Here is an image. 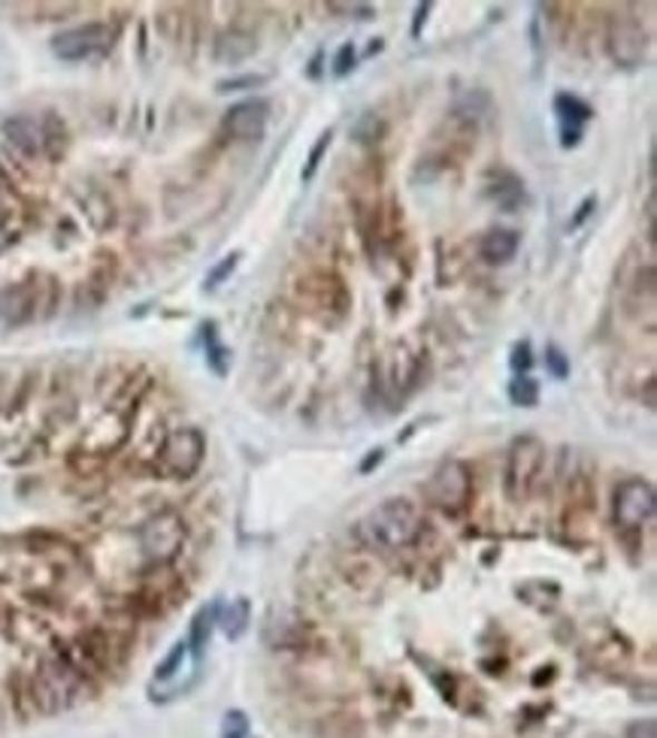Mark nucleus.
<instances>
[{"mask_svg": "<svg viewBox=\"0 0 657 738\" xmlns=\"http://www.w3.org/2000/svg\"><path fill=\"white\" fill-rule=\"evenodd\" d=\"M0 134L10 149L33 161V158L52 155L55 139H65V125L55 116H12L0 125Z\"/></svg>", "mask_w": 657, "mask_h": 738, "instance_id": "obj_4", "label": "nucleus"}, {"mask_svg": "<svg viewBox=\"0 0 657 738\" xmlns=\"http://www.w3.org/2000/svg\"><path fill=\"white\" fill-rule=\"evenodd\" d=\"M301 294L322 309H334L336 315L349 312V288L343 285V278H336L334 273H315V276L303 278Z\"/></svg>", "mask_w": 657, "mask_h": 738, "instance_id": "obj_13", "label": "nucleus"}, {"mask_svg": "<svg viewBox=\"0 0 657 738\" xmlns=\"http://www.w3.org/2000/svg\"><path fill=\"white\" fill-rule=\"evenodd\" d=\"M82 693H86V672L67 653L43 660L33 675V702L43 715H58V711L73 708Z\"/></svg>", "mask_w": 657, "mask_h": 738, "instance_id": "obj_2", "label": "nucleus"}, {"mask_svg": "<svg viewBox=\"0 0 657 738\" xmlns=\"http://www.w3.org/2000/svg\"><path fill=\"white\" fill-rule=\"evenodd\" d=\"M140 551L149 563H170L185 545V521L176 512H158L140 527Z\"/></svg>", "mask_w": 657, "mask_h": 738, "instance_id": "obj_7", "label": "nucleus"}, {"mask_svg": "<svg viewBox=\"0 0 657 738\" xmlns=\"http://www.w3.org/2000/svg\"><path fill=\"white\" fill-rule=\"evenodd\" d=\"M255 52H258L255 33L227 31L216 40V52L213 55H216L218 65H239V61H246V58H252Z\"/></svg>", "mask_w": 657, "mask_h": 738, "instance_id": "obj_15", "label": "nucleus"}, {"mask_svg": "<svg viewBox=\"0 0 657 738\" xmlns=\"http://www.w3.org/2000/svg\"><path fill=\"white\" fill-rule=\"evenodd\" d=\"M385 130H389L385 118L379 116V112H373V109H366V112L357 116L355 125H352V139L361 142V146H373V142H379V139L385 137Z\"/></svg>", "mask_w": 657, "mask_h": 738, "instance_id": "obj_20", "label": "nucleus"}, {"mask_svg": "<svg viewBox=\"0 0 657 738\" xmlns=\"http://www.w3.org/2000/svg\"><path fill=\"white\" fill-rule=\"evenodd\" d=\"M546 370H549L551 378L563 382V378H570V357L560 352L558 345H549L546 348Z\"/></svg>", "mask_w": 657, "mask_h": 738, "instance_id": "obj_27", "label": "nucleus"}, {"mask_svg": "<svg viewBox=\"0 0 657 738\" xmlns=\"http://www.w3.org/2000/svg\"><path fill=\"white\" fill-rule=\"evenodd\" d=\"M606 46L615 65L639 67L648 55V33L634 16H615L606 31Z\"/></svg>", "mask_w": 657, "mask_h": 738, "instance_id": "obj_10", "label": "nucleus"}, {"mask_svg": "<svg viewBox=\"0 0 657 738\" xmlns=\"http://www.w3.org/2000/svg\"><path fill=\"white\" fill-rule=\"evenodd\" d=\"M222 738H248V717L243 711H227L222 720Z\"/></svg>", "mask_w": 657, "mask_h": 738, "instance_id": "obj_31", "label": "nucleus"}, {"mask_svg": "<svg viewBox=\"0 0 657 738\" xmlns=\"http://www.w3.org/2000/svg\"><path fill=\"white\" fill-rule=\"evenodd\" d=\"M657 509V496L646 479H625L615 488V524L625 530H643L651 524Z\"/></svg>", "mask_w": 657, "mask_h": 738, "instance_id": "obj_9", "label": "nucleus"}, {"mask_svg": "<svg viewBox=\"0 0 657 738\" xmlns=\"http://www.w3.org/2000/svg\"><path fill=\"white\" fill-rule=\"evenodd\" d=\"M385 461V451L382 449H373L370 454H366L364 461H361V475H366V472H373L379 466V463Z\"/></svg>", "mask_w": 657, "mask_h": 738, "instance_id": "obj_36", "label": "nucleus"}, {"mask_svg": "<svg viewBox=\"0 0 657 738\" xmlns=\"http://www.w3.org/2000/svg\"><path fill=\"white\" fill-rule=\"evenodd\" d=\"M218 602H209V606H204V609L197 611L195 621H192V632H188V651L195 653V660H200L206 651V644H209V639H213V630L218 627Z\"/></svg>", "mask_w": 657, "mask_h": 738, "instance_id": "obj_17", "label": "nucleus"}, {"mask_svg": "<svg viewBox=\"0 0 657 738\" xmlns=\"http://www.w3.org/2000/svg\"><path fill=\"white\" fill-rule=\"evenodd\" d=\"M509 366L516 370V375H528L530 366H533V348H530V340H521V343L512 345V354H509Z\"/></svg>", "mask_w": 657, "mask_h": 738, "instance_id": "obj_29", "label": "nucleus"}, {"mask_svg": "<svg viewBox=\"0 0 657 738\" xmlns=\"http://www.w3.org/2000/svg\"><path fill=\"white\" fill-rule=\"evenodd\" d=\"M509 400L516 403V406L533 409L539 403V382L537 378H530V375H516L512 378V385H509Z\"/></svg>", "mask_w": 657, "mask_h": 738, "instance_id": "obj_22", "label": "nucleus"}, {"mask_svg": "<svg viewBox=\"0 0 657 738\" xmlns=\"http://www.w3.org/2000/svg\"><path fill=\"white\" fill-rule=\"evenodd\" d=\"M248 621H252V606H248L246 597H239L225 609H218V627L225 632L231 642H239L248 630Z\"/></svg>", "mask_w": 657, "mask_h": 738, "instance_id": "obj_19", "label": "nucleus"}, {"mask_svg": "<svg viewBox=\"0 0 657 738\" xmlns=\"http://www.w3.org/2000/svg\"><path fill=\"white\" fill-rule=\"evenodd\" d=\"M433 3H419L415 7V19H412V37L419 40L421 31H424V24H428V16H431Z\"/></svg>", "mask_w": 657, "mask_h": 738, "instance_id": "obj_34", "label": "nucleus"}, {"mask_svg": "<svg viewBox=\"0 0 657 738\" xmlns=\"http://www.w3.org/2000/svg\"><path fill=\"white\" fill-rule=\"evenodd\" d=\"M204 343H206V364H209V370L216 375H227V370H231V348H225V345L218 343L216 324L213 322L204 324Z\"/></svg>", "mask_w": 657, "mask_h": 738, "instance_id": "obj_21", "label": "nucleus"}, {"mask_svg": "<svg viewBox=\"0 0 657 738\" xmlns=\"http://www.w3.org/2000/svg\"><path fill=\"white\" fill-rule=\"evenodd\" d=\"M185 653H188V644H185V642L173 644V651L164 657V663L158 666V672H155V681H170L173 675L183 669Z\"/></svg>", "mask_w": 657, "mask_h": 738, "instance_id": "obj_26", "label": "nucleus"}, {"mask_svg": "<svg viewBox=\"0 0 657 738\" xmlns=\"http://www.w3.org/2000/svg\"><path fill=\"white\" fill-rule=\"evenodd\" d=\"M3 185H7V176H3V170H0V188H3Z\"/></svg>", "mask_w": 657, "mask_h": 738, "instance_id": "obj_37", "label": "nucleus"}, {"mask_svg": "<svg viewBox=\"0 0 657 738\" xmlns=\"http://www.w3.org/2000/svg\"><path fill=\"white\" fill-rule=\"evenodd\" d=\"M542 461H546V445L537 436H521L512 442L507 457V479H503L507 496L512 503L528 500L533 484H537L539 470H542Z\"/></svg>", "mask_w": 657, "mask_h": 738, "instance_id": "obj_5", "label": "nucleus"}, {"mask_svg": "<svg viewBox=\"0 0 657 738\" xmlns=\"http://www.w3.org/2000/svg\"><path fill=\"white\" fill-rule=\"evenodd\" d=\"M518 252V234L509 227H494L479 239V257L486 264H509Z\"/></svg>", "mask_w": 657, "mask_h": 738, "instance_id": "obj_14", "label": "nucleus"}, {"mask_svg": "<svg viewBox=\"0 0 657 738\" xmlns=\"http://www.w3.org/2000/svg\"><path fill=\"white\" fill-rule=\"evenodd\" d=\"M331 142H334V130H324L322 137L315 139L313 151H310V158H306V167H303V183H313L315 173H318V167H322L324 155H327V149H331Z\"/></svg>", "mask_w": 657, "mask_h": 738, "instance_id": "obj_23", "label": "nucleus"}, {"mask_svg": "<svg viewBox=\"0 0 657 738\" xmlns=\"http://www.w3.org/2000/svg\"><path fill=\"white\" fill-rule=\"evenodd\" d=\"M627 738H657V724L648 717V720H636L627 727Z\"/></svg>", "mask_w": 657, "mask_h": 738, "instance_id": "obj_33", "label": "nucleus"}, {"mask_svg": "<svg viewBox=\"0 0 657 738\" xmlns=\"http://www.w3.org/2000/svg\"><path fill=\"white\" fill-rule=\"evenodd\" d=\"M421 533V514L419 509L403 500V496H391L385 503L357 521V539L366 548H379V551H400L410 548Z\"/></svg>", "mask_w": 657, "mask_h": 738, "instance_id": "obj_1", "label": "nucleus"}, {"mask_svg": "<svg viewBox=\"0 0 657 738\" xmlns=\"http://www.w3.org/2000/svg\"><path fill=\"white\" fill-rule=\"evenodd\" d=\"M206 457V439L197 427H179L173 430L170 436L164 439L161 454H158V466L167 479H192Z\"/></svg>", "mask_w": 657, "mask_h": 738, "instance_id": "obj_6", "label": "nucleus"}, {"mask_svg": "<svg viewBox=\"0 0 657 738\" xmlns=\"http://www.w3.org/2000/svg\"><path fill=\"white\" fill-rule=\"evenodd\" d=\"M355 65H357L355 46L343 43V46H340V49H336L334 67H331V73H334L336 79H345V76H349V73H352V70H355Z\"/></svg>", "mask_w": 657, "mask_h": 738, "instance_id": "obj_28", "label": "nucleus"}, {"mask_svg": "<svg viewBox=\"0 0 657 738\" xmlns=\"http://www.w3.org/2000/svg\"><path fill=\"white\" fill-rule=\"evenodd\" d=\"M594 209H597V197H585L582 204L576 206V213H572L570 225L567 227H570V230H579V227H585V222L591 218Z\"/></svg>", "mask_w": 657, "mask_h": 738, "instance_id": "obj_32", "label": "nucleus"}, {"mask_svg": "<svg viewBox=\"0 0 657 738\" xmlns=\"http://www.w3.org/2000/svg\"><path fill=\"white\" fill-rule=\"evenodd\" d=\"M585 130H572V128H560V146L563 149H576L582 142Z\"/></svg>", "mask_w": 657, "mask_h": 738, "instance_id": "obj_35", "label": "nucleus"}, {"mask_svg": "<svg viewBox=\"0 0 657 738\" xmlns=\"http://www.w3.org/2000/svg\"><path fill=\"white\" fill-rule=\"evenodd\" d=\"M488 194H491V200H494L500 209H507V213H516L518 206L528 200L524 183L518 179L516 173H500L494 183H491V188H488Z\"/></svg>", "mask_w": 657, "mask_h": 738, "instance_id": "obj_18", "label": "nucleus"}, {"mask_svg": "<svg viewBox=\"0 0 657 738\" xmlns=\"http://www.w3.org/2000/svg\"><path fill=\"white\" fill-rule=\"evenodd\" d=\"M424 496L433 509H440L449 518H458L467 512V505L473 500V472L463 461L440 463L424 484Z\"/></svg>", "mask_w": 657, "mask_h": 738, "instance_id": "obj_3", "label": "nucleus"}, {"mask_svg": "<svg viewBox=\"0 0 657 738\" xmlns=\"http://www.w3.org/2000/svg\"><path fill=\"white\" fill-rule=\"evenodd\" d=\"M488 109H491V97H488L486 91H470V95L458 100L454 112L461 118H482Z\"/></svg>", "mask_w": 657, "mask_h": 738, "instance_id": "obj_25", "label": "nucleus"}, {"mask_svg": "<svg viewBox=\"0 0 657 738\" xmlns=\"http://www.w3.org/2000/svg\"><path fill=\"white\" fill-rule=\"evenodd\" d=\"M37 306H40V285L37 282L24 278V282L7 285L0 291V324L24 327L37 318Z\"/></svg>", "mask_w": 657, "mask_h": 738, "instance_id": "obj_11", "label": "nucleus"}, {"mask_svg": "<svg viewBox=\"0 0 657 738\" xmlns=\"http://www.w3.org/2000/svg\"><path fill=\"white\" fill-rule=\"evenodd\" d=\"M116 43V31L107 22H88L70 31H61L52 37V52L61 61H88V58H104Z\"/></svg>", "mask_w": 657, "mask_h": 738, "instance_id": "obj_8", "label": "nucleus"}, {"mask_svg": "<svg viewBox=\"0 0 657 738\" xmlns=\"http://www.w3.org/2000/svg\"><path fill=\"white\" fill-rule=\"evenodd\" d=\"M267 82V76L264 73H246V76H234V79H225V82H218V91L227 95V91H248V88H258Z\"/></svg>", "mask_w": 657, "mask_h": 738, "instance_id": "obj_30", "label": "nucleus"}, {"mask_svg": "<svg viewBox=\"0 0 657 738\" xmlns=\"http://www.w3.org/2000/svg\"><path fill=\"white\" fill-rule=\"evenodd\" d=\"M239 252H231V255L227 257H222V260H218L216 267L209 269V273H206V282H204V291H216L218 285H225L227 278L234 276V269L239 267Z\"/></svg>", "mask_w": 657, "mask_h": 738, "instance_id": "obj_24", "label": "nucleus"}, {"mask_svg": "<svg viewBox=\"0 0 657 738\" xmlns=\"http://www.w3.org/2000/svg\"><path fill=\"white\" fill-rule=\"evenodd\" d=\"M555 116H558L560 128L585 130V125L594 118V107L585 104L582 97L560 91V95H555Z\"/></svg>", "mask_w": 657, "mask_h": 738, "instance_id": "obj_16", "label": "nucleus"}, {"mask_svg": "<svg viewBox=\"0 0 657 738\" xmlns=\"http://www.w3.org/2000/svg\"><path fill=\"white\" fill-rule=\"evenodd\" d=\"M269 104L261 97L239 100L225 112V130L234 139H261L267 130Z\"/></svg>", "mask_w": 657, "mask_h": 738, "instance_id": "obj_12", "label": "nucleus"}]
</instances>
